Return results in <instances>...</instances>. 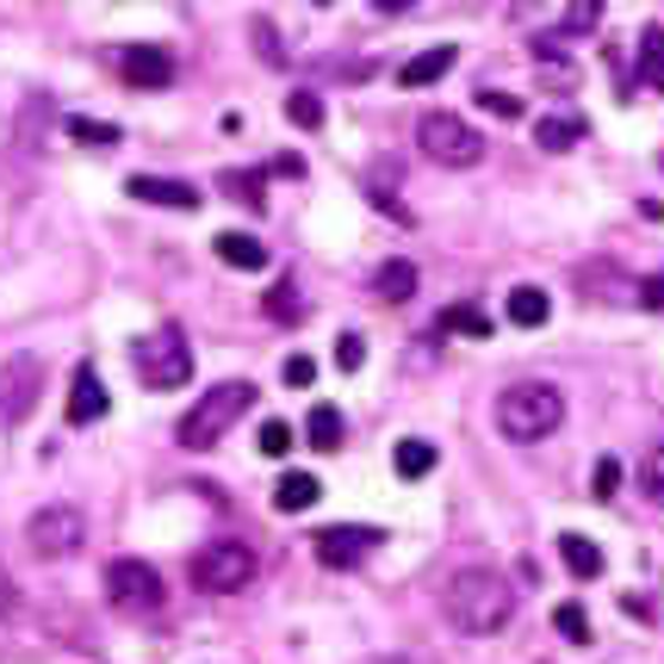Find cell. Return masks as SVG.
I'll list each match as a JSON object with an SVG mask.
<instances>
[{"instance_id": "38", "label": "cell", "mask_w": 664, "mask_h": 664, "mask_svg": "<svg viewBox=\"0 0 664 664\" xmlns=\"http://www.w3.org/2000/svg\"><path fill=\"white\" fill-rule=\"evenodd\" d=\"M273 175H286V180H299V175H304V162H299V156H280V162H273Z\"/></svg>"}, {"instance_id": "39", "label": "cell", "mask_w": 664, "mask_h": 664, "mask_svg": "<svg viewBox=\"0 0 664 664\" xmlns=\"http://www.w3.org/2000/svg\"><path fill=\"white\" fill-rule=\"evenodd\" d=\"M7 609H13V578L0 571V615H7Z\"/></svg>"}, {"instance_id": "6", "label": "cell", "mask_w": 664, "mask_h": 664, "mask_svg": "<svg viewBox=\"0 0 664 664\" xmlns=\"http://www.w3.org/2000/svg\"><path fill=\"white\" fill-rule=\"evenodd\" d=\"M106 596L118 615H156L162 602H168V584H162V571L149 559H112L106 566Z\"/></svg>"}, {"instance_id": "19", "label": "cell", "mask_w": 664, "mask_h": 664, "mask_svg": "<svg viewBox=\"0 0 664 664\" xmlns=\"http://www.w3.org/2000/svg\"><path fill=\"white\" fill-rule=\"evenodd\" d=\"M317 497H323V485H317L311 473H280V485H273V504H280L286 516H304Z\"/></svg>"}, {"instance_id": "5", "label": "cell", "mask_w": 664, "mask_h": 664, "mask_svg": "<svg viewBox=\"0 0 664 664\" xmlns=\"http://www.w3.org/2000/svg\"><path fill=\"white\" fill-rule=\"evenodd\" d=\"M416 149L428 162H442V168H478L485 162V137L459 112H428L423 125H416Z\"/></svg>"}, {"instance_id": "35", "label": "cell", "mask_w": 664, "mask_h": 664, "mask_svg": "<svg viewBox=\"0 0 664 664\" xmlns=\"http://www.w3.org/2000/svg\"><path fill=\"white\" fill-rule=\"evenodd\" d=\"M361 361H366V342L354 330H342L335 335V366H342V373H361Z\"/></svg>"}, {"instance_id": "40", "label": "cell", "mask_w": 664, "mask_h": 664, "mask_svg": "<svg viewBox=\"0 0 664 664\" xmlns=\"http://www.w3.org/2000/svg\"><path fill=\"white\" fill-rule=\"evenodd\" d=\"M404 7H416V0H380V13H404Z\"/></svg>"}, {"instance_id": "14", "label": "cell", "mask_w": 664, "mask_h": 664, "mask_svg": "<svg viewBox=\"0 0 664 664\" xmlns=\"http://www.w3.org/2000/svg\"><path fill=\"white\" fill-rule=\"evenodd\" d=\"M211 249H218L224 268H237V273H261V268H268V242L249 237V230H224Z\"/></svg>"}, {"instance_id": "32", "label": "cell", "mask_w": 664, "mask_h": 664, "mask_svg": "<svg viewBox=\"0 0 664 664\" xmlns=\"http://www.w3.org/2000/svg\"><path fill=\"white\" fill-rule=\"evenodd\" d=\"M255 442H261V454H268V459H286V454H292V423H280V416H268Z\"/></svg>"}, {"instance_id": "3", "label": "cell", "mask_w": 664, "mask_h": 664, "mask_svg": "<svg viewBox=\"0 0 664 664\" xmlns=\"http://www.w3.org/2000/svg\"><path fill=\"white\" fill-rule=\"evenodd\" d=\"M249 404H255V385H249V380L211 385V392L199 397L187 416H180L175 442L193 447V454H206V447H218V435H230V423H237V416H249Z\"/></svg>"}, {"instance_id": "41", "label": "cell", "mask_w": 664, "mask_h": 664, "mask_svg": "<svg viewBox=\"0 0 664 664\" xmlns=\"http://www.w3.org/2000/svg\"><path fill=\"white\" fill-rule=\"evenodd\" d=\"M646 87H658V94H664V69H658V75H652V81H646Z\"/></svg>"}, {"instance_id": "16", "label": "cell", "mask_w": 664, "mask_h": 664, "mask_svg": "<svg viewBox=\"0 0 664 664\" xmlns=\"http://www.w3.org/2000/svg\"><path fill=\"white\" fill-rule=\"evenodd\" d=\"M535 143L547 149V156H566V149H578V143H584V118H566V112H553V118H540V125H535Z\"/></svg>"}, {"instance_id": "1", "label": "cell", "mask_w": 664, "mask_h": 664, "mask_svg": "<svg viewBox=\"0 0 664 664\" xmlns=\"http://www.w3.org/2000/svg\"><path fill=\"white\" fill-rule=\"evenodd\" d=\"M442 609H447V621H454L459 633H497V627H509V615H516V590H509L504 571L466 566V571L447 578Z\"/></svg>"}, {"instance_id": "33", "label": "cell", "mask_w": 664, "mask_h": 664, "mask_svg": "<svg viewBox=\"0 0 664 664\" xmlns=\"http://www.w3.org/2000/svg\"><path fill=\"white\" fill-rule=\"evenodd\" d=\"M478 106H485L490 118H522L528 100H522V94H504V87H485V94H478Z\"/></svg>"}, {"instance_id": "21", "label": "cell", "mask_w": 664, "mask_h": 664, "mask_svg": "<svg viewBox=\"0 0 664 664\" xmlns=\"http://www.w3.org/2000/svg\"><path fill=\"white\" fill-rule=\"evenodd\" d=\"M218 187L230 193V199H242L249 211H261V206H268V175H255V168H224V175H218Z\"/></svg>"}, {"instance_id": "27", "label": "cell", "mask_w": 664, "mask_h": 664, "mask_svg": "<svg viewBox=\"0 0 664 664\" xmlns=\"http://www.w3.org/2000/svg\"><path fill=\"white\" fill-rule=\"evenodd\" d=\"M286 118L299 131H323V100H317L311 87H299V94H286Z\"/></svg>"}, {"instance_id": "17", "label": "cell", "mask_w": 664, "mask_h": 664, "mask_svg": "<svg viewBox=\"0 0 664 664\" xmlns=\"http://www.w3.org/2000/svg\"><path fill=\"white\" fill-rule=\"evenodd\" d=\"M547 317H553V299H547L540 286H516V292H509V323H516V330H540Z\"/></svg>"}, {"instance_id": "7", "label": "cell", "mask_w": 664, "mask_h": 664, "mask_svg": "<svg viewBox=\"0 0 664 664\" xmlns=\"http://www.w3.org/2000/svg\"><path fill=\"white\" fill-rule=\"evenodd\" d=\"M255 578V553L242 540H218L206 553H193V590H206V596H237L249 590Z\"/></svg>"}, {"instance_id": "13", "label": "cell", "mask_w": 664, "mask_h": 664, "mask_svg": "<svg viewBox=\"0 0 664 664\" xmlns=\"http://www.w3.org/2000/svg\"><path fill=\"white\" fill-rule=\"evenodd\" d=\"M131 199H143V206H175V211H199V187H187V180H162V175H131Z\"/></svg>"}, {"instance_id": "29", "label": "cell", "mask_w": 664, "mask_h": 664, "mask_svg": "<svg viewBox=\"0 0 664 664\" xmlns=\"http://www.w3.org/2000/svg\"><path fill=\"white\" fill-rule=\"evenodd\" d=\"M615 490H621V459L602 454L596 473H590V497H596V504H615Z\"/></svg>"}, {"instance_id": "30", "label": "cell", "mask_w": 664, "mask_h": 664, "mask_svg": "<svg viewBox=\"0 0 664 664\" xmlns=\"http://www.w3.org/2000/svg\"><path fill=\"white\" fill-rule=\"evenodd\" d=\"M69 137L87 143V149H112V143H118V125H100V118H69Z\"/></svg>"}, {"instance_id": "25", "label": "cell", "mask_w": 664, "mask_h": 664, "mask_svg": "<svg viewBox=\"0 0 664 664\" xmlns=\"http://www.w3.org/2000/svg\"><path fill=\"white\" fill-rule=\"evenodd\" d=\"M261 304H268V317H273V323H299V317H304L299 280H273V292H268Z\"/></svg>"}, {"instance_id": "36", "label": "cell", "mask_w": 664, "mask_h": 664, "mask_svg": "<svg viewBox=\"0 0 664 664\" xmlns=\"http://www.w3.org/2000/svg\"><path fill=\"white\" fill-rule=\"evenodd\" d=\"M317 380V361L311 354H292V361H286V385H311Z\"/></svg>"}, {"instance_id": "12", "label": "cell", "mask_w": 664, "mask_h": 664, "mask_svg": "<svg viewBox=\"0 0 664 664\" xmlns=\"http://www.w3.org/2000/svg\"><path fill=\"white\" fill-rule=\"evenodd\" d=\"M106 385H100V373L87 361L75 366V385H69V428H87V423H100L106 416Z\"/></svg>"}, {"instance_id": "2", "label": "cell", "mask_w": 664, "mask_h": 664, "mask_svg": "<svg viewBox=\"0 0 664 664\" xmlns=\"http://www.w3.org/2000/svg\"><path fill=\"white\" fill-rule=\"evenodd\" d=\"M559 423H566V397L547 380H522L497 397V428H504L509 442H547Z\"/></svg>"}, {"instance_id": "8", "label": "cell", "mask_w": 664, "mask_h": 664, "mask_svg": "<svg viewBox=\"0 0 664 664\" xmlns=\"http://www.w3.org/2000/svg\"><path fill=\"white\" fill-rule=\"evenodd\" d=\"M25 540H32L38 559H69L81 540H87V516H81L75 504H44L32 522H25Z\"/></svg>"}, {"instance_id": "20", "label": "cell", "mask_w": 664, "mask_h": 664, "mask_svg": "<svg viewBox=\"0 0 664 664\" xmlns=\"http://www.w3.org/2000/svg\"><path fill=\"white\" fill-rule=\"evenodd\" d=\"M559 559H566V571H571V578H584V584H590V578H602V547L590 535H566V540H559Z\"/></svg>"}, {"instance_id": "37", "label": "cell", "mask_w": 664, "mask_h": 664, "mask_svg": "<svg viewBox=\"0 0 664 664\" xmlns=\"http://www.w3.org/2000/svg\"><path fill=\"white\" fill-rule=\"evenodd\" d=\"M640 304H646V311H664V273H652V280L640 286Z\"/></svg>"}, {"instance_id": "18", "label": "cell", "mask_w": 664, "mask_h": 664, "mask_svg": "<svg viewBox=\"0 0 664 664\" xmlns=\"http://www.w3.org/2000/svg\"><path fill=\"white\" fill-rule=\"evenodd\" d=\"M373 292H380L385 304L416 299V261H380V273H373Z\"/></svg>"}, {"instance_id": "28", "label": "cell", "mask_w": 664, "mask_h": 664, "mask_svg": "<svg viewBox=\"0 0 664 664\" xmlns=\"http://www.w3.org/2000/svg\"><path fill=\"white\" fill-rule=\"evenodd\" d=\"M553 627L566 633L571 646H590V615H584V602H559V609H553Z\"/></svg>"}, {"instance_id": "24", "label": "cell", "mask_w": 664, "mask_h": 664, "mask_svg": "<svg viewBox=\"0 0 664 664\" xmlns=\"http://www.w3.org/2000/svg\"><path fill=\"white\" fill-rule=\"evenodd\" d=\"M442 330H447V335H473V342H485V335H490V317L478 311V304H447V311H442Z\"/></svg>"}, {"instance_id": "9", "label": "cell", "mask_w": 664, "mask_h": 664, "mask_svg": "<svg viewBox=\"0 0 664 664\" xmlns=\"http://www.w3.org/2000/svg\"><path fill=\"white\" fill-rule=\"evenodd\" d=\"M38 392H44V361H38V354H13V361H0V435L32 416Z\"/></svg>"}, {"instance_id": "26", "label": "cell", "mask_w": 664, "mask_h": 664, "mask_svg": "<svg viewBox=\"0 0 664 664\" xmlns=\"http://www.w3.org/2000/svg\"><path fill=\"white\" fill-rule=\"evenodd\" d=\"M596 25H602V0H571L566 19H559V32L566 38H590Z\"/></svg>"}, {"instance_id": "23", "label": "cell", "mask_w": 664, "mask_h": 664, "mask_svg": "<svg viewBox=\"0 0 664 664\" xmlns=\"http://www.w3.org/2000/svg\"><path fill=\"white\" fill-rule=\"evenodd\" d=\"M304 435H311V447L335 454V447H342V411H335V404H317V411L304 416Z\"/></svg>"}, {"instance_id": "22", "label": "cell", "mask_w": 664, "mask_h": 664, "mask_svg": "<svg viewBox=\"0 0 664 664\" xmlns=\"http://www.w3.org/2000/svg\"><path fill=\"white\" fill-rule=\"evenodd\" d=\"M435 459H442V454H435V442H416V435H411V442H397V447H392L397 478H428V473H435Z\"/></svg>"}, {"instance_id": "4", "label": "cell", "mask_w": 664, "mask_h": 664, "mask_svg": "<svg viewBox=\"0 0 664 664\" xmlns=\"http://www.w3.org/2000/svg\"><path fill=\"white\" fill-rule=\"evenodd\" d=\"M131 366H137V380L149 385V392H180V385L193 380V349H187L180 330H156L131 349Z\"/></svg>"}, {"instance_id": "42", "label": "cell", "mask_w": 664, "mask_h": 664, "mask_svg": "<svg viewBox=\"0 0 664 664\" xmlns=\"http://www.w3.org/2000/svg\"><path fill=\"white\" fill-rule=\"evenodd\" d=\"M373 664H411V658H373Z\"/></svg>"}, {"instance_id": "11", "label": "cell", "mask_w": 664, "mask_h": 664, "mask_svg": "<svg viewBox=\"0 0 664 664\" xmlns=\"http://www.w3.org/2000/svg\"><path fill=\"white\" fill-rule=\"evenodd\" d=\"M112 63H118L125 87H137V94H162V87L175 81V56H168L162 44H125Z\"/></svg>"}, {"instance_id": "10", "label": "cell", "mask_w": 664, "mask_h": 664, "mask_svg": "<svg viewBox=\"0 0 664 664\" xmlns=\"http://www.w3.org/2000/svg\"><path fill=\"white\" fill-rule=\"evenodd\" d=\"M380 528H354V522H335V528H317V540H311V553H317V566L323 571H354L373 547H380Z\"/></svg>"}, {"instance_id": "15", "label": "cell", "mask_w": 664, "mask_h": 664, "mask_svg": "<svg viewBox=\"0 0 664 664\" xmlns=\"http://www.w3.org/2000/svg\"><path fill=\"white\" fill-rule=\"evenodd\" d=\"M454 63H459V50L454 44H435V50H423V56H411V63L397 69V87H435V81H442Z\"/></svg>"}, {"instance_id": "43", "label": "cell", "mask_w": 664, "mask_h": 664, "mask_svg": "<svg viewBox=\"0 0 664 664\" xmlns=\"http://www.w3.org/2000/svg\"><path fill=\"white\" fill-rule=\"evenodd\" d=\"M311 7H335V0H311Z\"/></svg>"}, {"instance_id": "34", "label": "cell", "mask_w": 664, "mask_h": 664, "mask_svg": "<svg viewBox=\"0 0 664 664\" xmlns=\"http://www.w3.org/2000/svg\"><path fill=\"white\" fill-rule=\"evenodd\" d=\"M640 490H646L652 504H664V447H652L646 466H640Z\"/></svg>"}, {"instance_id": "31", "label": "cell", "mask_w": 664, "mask_h": 664, "mask_svg": "<svg viewBox=\"0 0 664 664\" xmlns=\"http://www.w3.org/2000/svg\"><path fill=\"white\" fill-rule=\"evenodd\" d=\"M664 69V25H646L640 32V81H652Z\"/></svg>"}]
</instances>
